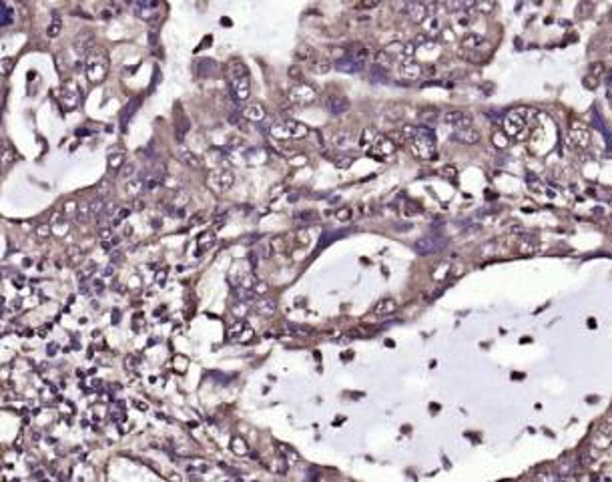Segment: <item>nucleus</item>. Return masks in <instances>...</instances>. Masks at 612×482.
I'll return each mask as SVG.
<instances>
[{"instance_id":"obj_1","label":"nucleus","mask_w":612,"mask_h":482,"mask_svg":"<svg viewBox=\"0 0 612 482\" xmlns=\"http://www.w3.org/2000/svg\"><path fill=\"white\" fill-rule=\"evenodd\" d=\"M229 73H231V90L233 96L239 103H245L251 96V77L249 69L241 59H233L229 63Z\"/></svg>"},{"instance_id":"obj_2","label":"nucleus","mask_w":612,"mask_h":482,"mask_svg":"<svg viewBox=\"0 0 612 482\" xmlns=\"http://www.w3.org/2000/svg\"><path fill=\"white\" fill-rule=\"evenodd\" d=\"M412 153L422 159V161H432L438 153V143H436V133L432 127H426V125H420L418 127V133L412 141Z\"/></svg>"},{"instance_id":"obj_3","label":"nucleus","mask_w":612,"mask_h":482,"mask_svg":"<svg viewBox=\"0 0 612 482\" xmlns=\"http://www.w3.org/2000/svg\"><path fill=\"white\" fill-rule=\"evenodd\" d=\"M309 133L311 129L307 125L299 123L295 119H283L269 127V135L277 141H297V139H305Z\"/></svg>"},{"instance_id":"obj_4","label":"nucleus","mask_w":612,"mask_h":482,"mask_svg":"<svg viewBox=\"0 0 612 482\" xmlns=\"http://www.w3.org/2000/svg\"><path fill=\"white\" fill-rule=\"evenodd\" d=\"M107 73H109V57L100 46H94L92 51H88L86 59V79L90 84H100L105 80Z\"/></svg>"},{"instance_id":"obj_5","label":"nucleus","mask_w":612,"mask_h":482,"mask_svg":"<svg viewBox=\"0 0 612 482\" xmlns=\"http://www.w3.org/2000/svg\"><path fill=\"white\" fill-rule=\"evenodd\" d=\"M534 117V111L530 109H514L510 111L506 117H504V133L508 137H516V139H522L526 133V127H528V121Z\"/></svg>"},{"instance_id":"obj_6","label":"nucleus","mask_w":612,"mask_h":482,"mask_svg":"<svg viewBox=\"0 0 612 482\" xmlns=\"http://www.w3.org/2000/svg\"><path fill=\"white\" fill-rule=\"evenodd\" d=\"M235 183V173L227 167H219L207 175V187L215 193H227Z\"/></svg>"},{"instance_id":"obj_7","label":"nucleus","mask_w":612,"mask_h":482,"mask_svg":"<svg viewBox=\"0 0 612 482\" xmlns=\"http://www.w3.org/2000/svg\"><path fill=\"white\" fill-rule=\"evenodd\" d=\"M287 99L293 105H311L317 101V90L307 82H295L287 92Z\"/></svg>"},{"instance_id":"obj_8","label":"nucleus","mask_w":612,"mask_h":482,"mask_svg":"<svg viewBox=\"0 0 612 482\" xmlns=\"http://www.w3.org/2000/svg\"><path fill=\"white\" fill-rule=\"evenodd\" d=\"M323 107H325V111L329 115L341 117V115H345L349 111L351 105L347 101V96H343V94H325L323 96Z\"/></svg>"},{"instance_id":"obj_9","label":"nucleus","mask_w":612,"mask_h":482,"mask_svg":"<svg viewBox=\"0 0 612 482\" xmlns=\"http://www.w3.org/2000/svg\"><path fill=\"white\" fill-rule=\"evenodd\" d=\"M395 149H397V145H395L391 139L380 137V139L372 145V147L368 149V155L374 157V159H378V161H382V159H385V157H391V155L395 153Z\"/></svg>"},{"instance_id":"obj_10","label":"nucleus","mask_w":612,"mask_h":482,"mask_svg":"<svg viewBox=\"0 0 612 482\" xmlns=\"http://www.w3.org/2000/svg\"><path fill=\"white\" fill-rule=\"evenodd\" d=\"M442 121H444V125H448V127H452L456 131V129H468V127H472L474 117L468 111H448V113H444Z\"/></svg>"},{"instance_id":"obj_11","label":"nucleus","mask_w":612,"mask_h":482,"mask_svg":"<svg viewBox=\"0 0 612 482\" xmlns=\"http://www.w3.org/2000/svg\"><path fill=\"white\" fill-rule=\"evenodd\" d=\"M444 245H446V241H444L442 237H438V235H426V237H422V239L416 241V251H418L420 255H432V253L440 251Z\"/></svg>"},{"instance_id":"obj_12","label":"nucleus","mask_w":612,"mask_h":482,"mask_svg":"<svg viewBox=\"0 0 612 482\" xmlns=\"http://www.w3.org/2000/svg\"><path fill=\"white\" fill-rule=\"evenodd\" d=\"M227 335H229V340L231 342H251V337L255 335V331L249 327V323L247 321H243V320H239V321H235V323H231L229 325V329H227Z\"/></svg>"},{"instance_id":"obj_13","label":"nucleus","mask_w":612,"mask_h":482,"mask_svg":"<svg viewBox=\"0 0 612 482\" xmlns=\"http://www.w3.org/2000/svg\"><path fill=\"white\" fill-rule=\"evenodd\" d=\"M590 141H592V135H590V129H586V127H574L568 133V143L574 149H588Z\"/></svg>"},{"instance_id":"obj_14","label":"nucleus","mask_w":612,"mask_h":482,"mask_svg":"<svg viewBox=\"0 0 612 482\" xmlns=\"http://www.w3.org/2000/svg\"><path fill=\"white\" fill-rule=\"evenodd\" d=\"M59 101L63 103V107L69 111V109H75L78 105V90H76V84L73 82H67L63 84L61 88V94H59Z\"/></svg>"},{"instance_id":"obj_15","label":"nucleus","mask_w":612,"mask_h":482,"mask_svg":"<svg viewBox=\"0 0 612 482\" xmlns=\"http://www.w3.org/2000/svg\"><path fill=\"white\" fill-rule=\"evenodd\" d=\"M403 12L416 24H422L428 18V8H426L424 2H407V4H403Z\"/></svg>"},{"instance_id":"obj_16","label":"nucleus","mask_w":612,"mask_h":482,"mask_svg":"<svg viewBox=\"0 0 612 482\" xmlns=\"http://www.w3.org/2000/svg\"><path fill=\"white\" fill-rule=\"evenodd\" d=\"M397 75L403 79V80H418L422 75H424V67L414 63V61H407V63H401L397 65Z\"/></svg>"},{"instance_id":"obj_17","label":"nucleus","mask_w":612,"mask_h":482,"mask_svg":"<svg viewBox=\"0 0 612 482\" xmlns=\"http://www.w3.org/2000/svg\"><path fill=\"white\" fill-rule=\"evenodd\" d=\"M486 46V38L480 34V32H466L462 36V48L464 53H476V51H482Z\"/></svg>"},{"instance_id":"obj_18","label":"nucleus","mask_w":612,"mask_h":482,"mask_svg":"<svg viewBox=\"0 0 612 482\" xmlns=\"http://www.w3.org/2000/svg\"><path fill=\"white\" fill-rule=\"evenodd\" d=\"M241 117L251 123H261L265 119V107L261 103H247L241 109Z\"/></svg>"},{"instance_id":"obj_19","label":"nucleus","mask_w":612,"mask_h":482,"mask_svg":"<svg viewBox=\"0 0 612 482\" xmlns=\"http://www.w3.org/2000/svg\"><path fill=\"white\" fill-rule=\"evenodd\" d=\"M333 67H335L339 73H345V75H358V73L364 71L366 65H362V63H358V61H353L351 57L343 55L341 59H337V61L333 63Z\"/></svg>"},{"instance_id":"obj_20","label":"nucleus","mask_w":612,"mask_h":482,"mask_svg":"<svg viewBox=\"0 0 612 482\" xmlns=\"http://www.w3.org/2000/svg\"><path fill=\"white\" fill-rule=\"evenodd\" d=\"M452 141L462 143V145H476V143H480V133L476 129H472V127H468V129H456L452 133Z\"/></svg>"},{"instance_id":"obj_21","label":"nucleus","mask_w":612,"mask_h":482,"mask_svg":"<svg viewBox=\"0 0 612 482\" xmlns=\"http://www.w3.org/2000/svg\"><path fill=\"white\" fill-rule=\"evenodd\" d=\"M538 249H540L538 237L532 235V233H524L522 239H520V243H518V253L520 255H534Z\"/></svg>"},{"instance_id":"obj_22","label":"nucleus","mask_w":612,"mask_h":482,"mask_svg":"<svg viewBox=\"0 0 612 482\" xmlns=\"http://www.w3.org/2000/svg\"><path fill=\"white\" fill-rule=\"evenodd\" d=\"M345 55L347 57H351L353 61H358V63H362V65H368L370 61H372V48H368V46H364V44H351L347 51H345Z\"/></svg>"},{"instance_id":"obj_23","label":"nucleus","mask_w":612,"mask_h":482,"mask_svg":"<svg viewBox=\"0 0 612 482\" xmlns=\"http://www.w3.org/2000/svg\"><path fill=\"white\" fill-rule=\"evenodd\" d=\"M592 442L598 446V448H606L610 442H612V426L608 422L600 424V428L596 430V434L592 436Z\"/></svg>"},{"instance_id":"obj_24","label":"nucleus","mask_w":612,"mask_h":482,"mask_svg":"<svg viewBox=\"0 0 612 482\" xmlns=\"http://www.w3.org/2000/svg\"><path fill=\"white\" fill-rule=\"evenodd\" d=\"M353 141H355V133L353 131H349V129H339L335 135H333V139H331V145L335 149H345V147H349V145H353Z\"/></svg>"},{"instance_id":"obj_25","label":"nucleus","mask_w":612,"mask_h":482,"mask_svg":"<svg viewBox=\"0 0 612 482\" xmlns=\"http://www.w3.org/2000/svg\"><path fill=\"white\" fill-rule=\"evenodd\" d=\"M397 310V302L393 298H383L380 300L376 306H374V314L380 316V318H387V316H393Z\"/></svg>"},{"instance_id":"obj_26","label":"nucleus","mask_w":612,"mask_h":482,"mask_svg":"<svg viewBox=\"0 0 612 482\" xmlns=\"http://www.w3.org/2000/svg\"><path fill=\"white\" fill-rule=\"evenodd\" d=\"M255 312L269 318V316H273V314L277 312V302H275L273 298L263 296V298H259L257 302H255Z\"/></svg>"},{"instance_id":"obj_27","label":"nucleus","mask_w":612,"mask_h":482,"mask_svg":"<svg viewBox=\"0 0 612 482\" xmlns=\"http://www.w3.org/2000/svg\"><path fill=\"white\" fill-rule=\"evenodd\" d=\"M422 28H424V34H428L430 38L432 36H438L440 30H442V20L438 14H430L424 22H422Z\"/></svg>"},{"instance_id":"obj_28","label":"nucleus","mask_w":612,"mask_h":482,"mask_svg":"<svg viewBox=\"0 0 612 482\" xmlns=\"http://www.w3.org/2000/svg\"><path fill=\"white\" fill-rule=\"evenodd\" d=\"M380 139V135H378V131L376 129H372V127H368V129H364L362 131V135H360V139H358V145L362 149H370L372 145L376 143Z\"/></svg>"},{"instance_id":"obj_29","label":"nucleus","mask_w":612,"mask_h":482,"mask_svg":"<svg viewBox=\"0 0 612 482\" xmlns=\"http://www.w3.org/2000/svg\"><path fill=\"white\" fill-rule=\"evenodd\" d=\"M370 80H372L374 84H385V82H389V73H387V69H382V67H378V65H372V67H370Z\"/></svg>"},{"instance_id":"obj_30","label":"nucleus","mask_w":612,"mask_h":482,"mask_svg":"<svg viewBox=\"0 0 612 482\" xmlns=\"http://www.w3.org/2000/svg\"><path fill=\"white\" fill-rule=\"evenodd\" d=\"M92 42V32L90 30H80V34L75 38V51L76 53H86Z\"/></svg>"},{"instance_id":"obj_31","label":"nucleus","mask_w":612,"mask_h":482,"mask_svg":"<svg viewBox=\"0 0 612 482\" xmlns=\"http://www.w3.org/2000/svg\"><path fill=\"white\" fill-rule=\"evenodd\" d=\"M179 159H181L185 165L193 167V169H199V167H201V159H199L193 151H189V149H185V147L179 149Z\"/></svg>"},{"instance_id":"obj_32","label":"nucleus","mask_w":612,"mask_h":482,"mask_svg":"<svg viewBox=\"0 0 612 482\" xmlns=\"http://www.w3.org/2000/svg\"><path fill=\"white\" fill-rule=\"evenodd\" d=\"M125 191H127V195H131V197H137L139 193H143V191H145V179H139V177H135V179L127 181V185H125Z\"/></svg>"},{"instance_id":"obj_33","label":"nucleus","mask_w":612,"mask_h":482,"mask_svg":"<svg viewBox=\"0 0 612 482\" xmlns=\"http://www.w3.org/2000/svg\"><path fill=\"white\" fill-rule=\"evenodd\" d=\"M231 452L237 456H247L249 454V446L243 440V436H233L231 438Z\"/></svg>"},{"instance_id":"obj_34","label":"nucleus","mask_w":612,"mask_h":482,"mask_svg":"<svg viewBox=\"0 0 612 482\" xmlns=\"http://www.w3.org/2000/svg\"><path fill=\"white\" fill-rule=\"evenodd\" d=\"M213 243H215V235L211 233V231H207V233H203L201 237H199V247H197V253H205L207 249H211L213 247Z\"/></svg>"},{"instance_id":"obj_35","label":"nucleus","mask_w":612,"mask_h":482,"mask_svg":"<svg viewBox=\"0 0 612 482\" xmlns=\"http://www.w3.org/2000/svg\"><path fill=\"white\" fill-rule=\"evenodd\" d=\"M125 165V151L117 149L109 155V169L111 171H121V167Z\"/></svg>"},{"instance_id":"obj_36","label":"nucleus","mask_w":612,"mask_h":482,"mask_svg":"<svg viewBox=\"0 0 612 482\" xmlns=\"http://www.w3.org/2000/svg\"><path fill=\"white\" fill-rule=\"evenodd\" d=\"M327 157H329V159H331V163H333L335 167H339V169H347V167H351V161H353V157L343 155V153H327Z\"/></svg>"},{"instance_id":"obj_37","label":"nucleus","mask_w":612,"mask_h":482,"mask_svg":"<svg viewBox=\"0 0 612 482\" xmlns=\"http://www.w3.org/2000/svg\"><path fill=\"white\" fill-rule=\"evenodd\" d=\"M279 446V454H281V458H285L287 460V464H295V462H299L301 460V456L291 448V446H287V444H277Z\"/></svg>"},{"instance_id":"obj_38","label":"nucleus","mask_w":612,"mask_h":482,"mask_svg":"<svg viewBox=\"0 0 612 482\" xmlns=\"http://www.w3.org/2000/svg\"><path fill=\"white\" fill-rule=\"evenodd\" d=\"M560 480V474L552 468H542L536 472V482H558Z\"/></svg>"},{"instance_id":"obj_39","label":"nucleus","mask_w":612,"mask_h":482,"mask_svg":"<svg viewBox=\"0 0 612 482\" xmlns=\"http://www.w3.org/2000/svg\"><path fill=\"white\" fill-rule=\"evenodd\" d=\"M189 193L187 191H175L173 193V197H171V205H173V209H183L187 203H189Z\"/></svg>"},{"instance_id":"obj_40","label":"nucleus","mask_w":612,"mask_h":482,"mask_svg":"<svg viewBox=\"0 0 612 482\" xmlns=\"http://www.w3.org/2000/svg\"><path fill=\"white\" fill-rule=\"evenodd\" d=\"M215 71H217V63L211 61V59H203V61L197 65V73H199L201 77H207V75H211V73H215Z\"/></svg>"},{"instance_id":"obj_41","label":"nucleus","mask_w":612,"mask_h":482,"mask_svg":"<svg viewBox=\"0 0 612 482\" xmlns=\"http://www.w3.org/2000/svg\"><path fill=\"white\" fill-rule=\"evenodd\" d=\"M372 59H374V65H378V67H382V69H387V67L395 61L393 57H389V55L383 51V48H382V51H378V53H374Z\"/></svg>"},{"instance_id":"obj_42","label":"nucleus","mask_w":612,"mask_h":482,"mask_svg":"<svg viewBox=\"0 0 612 482\" xmlns=\"http://www.w3.org/2000/svg\"><path fill=\"white\" fill-rule=\"evenodd\" d=\"M317 219H319V215H317L315 211H297V213H295V221H297V223L309 225V223H313V221H317Z\"/></svg>"},{"instance_id":"obj_43","label":"nucleus","mask_w":612,"mask_h":482,"mask_svg":"<svg viewBox=\"0 0 612 482\" xmlns=\"http://www.w3.org/2000/svg\"><path fill=\"white\" fill-rule=\"evenodd\" d=\"M187 468L189 470H195V472H207L211 468V464L207 460H201V458H195V460H189L187 462Z\"/></svg>"},{"instance_id":"obj_44","label":"nucleus","mask_w":612,"mask_h":482,"mask_svg":"<svg viewBox=\"0 0 612 482\" xmlns=\"http://www.w3.org/2000/svg\"><path fill=\"white\" fill-rule=\"evenodd\" d=\"M311 71L317 73V75H327V73L331 71V63H329L327 59H319V61H315V63L311 65Z\"/></svg>"},{"instance_id":"obj_45","label":"nucleus","mask_w":612,"mask_h":482,"mask_svg":"<svg viewBox=\"0 0 612 482\" xmlns=\"http://www.w3.org/2000/svg\"><path fill=\"white\" fill-rule=\"evenodd\" d=\"M135 163H131V161H125V165L121 167V171H119V177L121 179H125V181H131V179H135Z\"/></svg>"},{"instance_id":"obj_46","label":"nucleus","mask_w":612,"mask_h":482,"mask_svg":"<svg viewBox=\"0 0 612 482\" xmlns=\"http://www.w3.org/2000/svg\"><path fill=\"white\" fill-rule=\"evenodd\" d=\"M492 143L496 145L498 149H506L508 143H510V139H508V135H506L504 131H496V133L492 135Z\"/></svg>"},{"instance_id":"obj_47","label":"nucleus","mask_w":612,"mask_h":482,"mask_svg":"<svg viewBox=\"0 0 612 482\" xmlns=\"http://www.w3.org/2000/svg\"><path fill=\"white\" fill-rule=\"evenodd\" d=\"M420 119H422V123H424L426 127H432V125L438 121V111H436V109H426V111L420 115Z\"/></svg>"},{"instance_id":"obj_48","label":"nucleus","mask_w":612,"mask_h":482,"mask_svg":"<svg viewBox=\"0 0 612 482\" xmlns=\"http://www.w3.org/2000/svg\"><path fill=\"white\" fill-rule=\"evenodd\" d=\"M10 22H12V10L6 4L0 2V26H6Z\"/></svg>"},{"instance_id":"obj_49","label":"nucleus","mask_w":612,"mask_h":482,"mask_svg":"<svg viewBox=\"0 0 612 482\" xmlns=\"http://www.w3.org/2000/svg\"><path fill=\"white\" fill-rule=\"evenodd\" d=\"M247 312H249V306H247L245 302H237V304L231 308V314H233L237 320H243V318L247 316Z\"/></svg>"},{"instance_id":"obj_50","label":"nucleus","mask_w":612,"mask_h":482,"mask_svg":"<svg viewBox=\"0 0 612 482\" xmlns=\"http://www.w3.org/2000/svg\"><path fill=\"white\" fill-rule=\"evenodd\" d=\"M117 213H119L117 203L109 201V203H105V207H103V213H100V219H111V217H115Z\"/></svg>"},{"instance_id":"obj_51","label":"nucleus","mask_w":612,"mask_h":482,"mask_svg":"<svg viewBox=\"0 0 612 482\" xmlns=\"http://www.w3.org/2000/svg\"><path fill=\"white\" fill-rule=\"evenodd\" d=\"M59 32H61V16L55 14L53 22H50V26L46 28V34H48V38H55V36H59Z\"/></svg>"},{"instance_id":"obj_52","label":"nucleus","mask_w":612,"mask_h":482,"mask_svg":"<svg viewBox=\"0 0 612 482\" xmlns=\"http://www.w3.org/2000/svg\"><path fill=\"white\" fill-rule=\"evenodd\" d=\"M604 73H606V65H604V63H594V65L590 67V71H588V75L594 77V79H598V80L604 77Z\"/></svg>"},{"instance_id":"obj_53","label":"nucleus","mask_w":612,"mask_h":482,"mask_svg":"<svg viewBox=\"0 0 612 482\" xmlns=\"http://www.w3.org/2000/svg\"><path fill=\"white\" fill-rule=\"evenodd\" d=\"M414 57H416V44L414 42H403L401 59H414Z\"/></svg>"},{"instance_id":"obj_54","label":"nucleus","mask_w":612,"mask_h":482,"mask_svg":"<svg viewBox=\"0 0 612 482\" xmlns=\"http://www.w3.org/2000/svg\"><path fill=\"white\" fill-rule=\"evenodd\" d=\"M295 57L301 59V61H307V59L313 57V48H311V46H299L297 51H295Z\"/></svg>"},{"instance_id":"obj_55","label":"nucleus","mask_w":612,"mask_h":482,"mask_svg":"<svg viewBox=\"0 0 612 482\" xmlns=\"http://www.w3.org/2000/svg\"><path fill=\"white\" fill-rule=\"evenodd\" d=\"M450 271H452V265H450V263H442V265L434 271V279H436V281H442Z\"/></svg>"},{"instance_id":"obj_56","label":"nucleus","mask_w":612,"mask_h":482,"mask_svg":"<svg viewBox=\"0 0 612 482\" xmlns=\"http://www.w3.org/2000/svg\"><path fill=\"white\" fill-rule=\"evenodd\" d=\"M335 217H337L339 221H349V219H351V209H349V207H341V209L335 211Z\"/></svg>"},{"instance_id":"obj_57","label":"nucleus","mask_w":612,"mask_h":482,"mask_svg":"<svg viewBox=\"0 0 612 482\" xmlns=\"http://www.w3.org/2000/svg\"><path fill=\"white\" fill-rule=\"evenodd\" d=\"M438 36H440L444 42H452V40H454V28H442Z\"/></svg>"},{"instance_id":"obj_58","label":"nucleus","mask_w":612,"mask_h":482,"mask_svg":"<svg viewBox=\"0 0 612 482\" xmlns=\"http://www.w3.org/2000/svg\"><path fill=\"white\" fill-rule=\"evenodd\" d=\"M253 294H255V296H261V298H263V296L267 294V285H265L263 281H261V283H255V285H253Z\"/></svg>"},{"instance_id":"obj_59","label":"nucleus","mask_w":612,"mask_h":482,"mask_svg":"<svg viewBox=\"0 0 612 482\" xmlns=\"http://www.w3.org/2000/svg\"><path fill=\"white\" fill-rule=\"evenodd\" d=\"M476 10H480V12H492V10H494V2H476Z\"/></svg>"},{"instance_id":"obj_60","label":"nucleus","mask_w":612,"mask_h":482,"mask_svg":"<svg viewBox=\"0 0 612 482\" xmlns=\"http://www.w3.org/2000/svg\"><path fill=\"white\" fill-rule=\"evenodd\" d=\"M440 173H442V175H446V177H456V175H458L456 167H452V165H448V167H442V169H440Z\"/></svg>"},{"instance_id":"obj_61","label":"nucleus","mask_w":612,"mask_h":482,"mask_svg":"<svg viewBox=\"0 0 612 482\" xmlns=\"http://www.w3.org/2000/svg\"><path fill=\"white\" fill-rule=\"evenodd\" d=\"M12 69V61H0V73L2 75H8Z\"/></svg>"},{"instance_id":"obj_62","label":"nucleus","mask_w":612,"mask_h":482,"mask_svg":"<svg viewBox=\"0 0 612 482\" xmlns=\"http://www.w3.org/2000/svg\"><path fill=\"white\" fill-rule=\"evenodd\" d=\"M584 86H588V88H596V86H598V79H594V77H590V75H588V77L584 79Z\"/></svg>"},{"instance_id":"obj_63","label":"nucleus","mask_w":612,"mask_h":482,"mask_svg":"<svg viewBox=\"0 0 612 482\" xmlns=\"http://www.w3.org/2000/svg\"><path fill=\"white\" fill-rule=\"evenodd\" d=\"M378 4H380V2H378V0H372V2H360V4H358V6H355V8H360V10L364 8V10H366V8H376Z\"/></svg>"},{"instance_id":"obj_64","label":"nucleus","mask_w":612,"mask_h":482,"mask_svg":"<svg viewBox=\"0 0 612 482\" xmlns=\"http://www.w3.org/2000/svg\"><path fill=\"white\" fill-rule=\"evenodd\" d=\"M608 101H610V103H612V96H610V99H608Z\"/></svg>"}]
</instances>
